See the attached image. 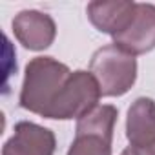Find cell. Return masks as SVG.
Segmentation results:
<instances>
[{"instance_id": "1", "label": "cell", "mask_w": 155, "mask_h": 155, "mask_svg": "<svg viewBox=\"0 0 155 155\" xmlns=\"http://www.w3.org/2000/svg\"><path fill=\"white\" fill-rule=\"evenodd\" d=\"M101 97L90 71H71L53 57H35L26 66L18 104L44 119L79 120L99 106Z\"/></svg>"}, {"instance_id": "2", "label": "cell", "mask_w": 155, "mask_h": 155, "mask_svg": "<svg viewBox=\"0 0 155 155\" xmlns=\"http://www.w3.org/2000/svg\"><path fill=\"white\" fill-rule=\"evenodd\" d=\"M90 71L99 82L102 97H122L137 81V58L115 44H108L93 53Z\"/></svg>"}, {"instance_id": "3", "label": "cell", "mask_w": 155, "mask_h": 155, "mask_svg": "<svg viewBox=\"0 0 155 155\" xmlns=\"http://www.w3.org/2000/svg\"><path fill=\"white\" fill-rule=\"evenodd\" d=\"M117 117L119 110L111 104L97 106L81 117L68 155H111Z\"/></svg>"}, {"instance_id": "4", "label": "cell", "mask_w": 155, "mask_h": 155, "mask_svg": "<svg viewBox=\"0 0 155 155\" xmlns=\"http://www.w3.org/2000/svg\"><path fill=\"white\" fill-rule=\"evenodd\" d=\"M126 139L130 146L120 155H155V101L139 97L126 115Z\"/></svg>"}, {"instance_id": "5", "label": "cell", "mask_w": 155, "mask_h": 155, "mask_svg": "<svg viewBox=\"0 0 155 155\" xmlns=\"http://www.w3.org/2000/svg\"><path fill=\"white\" fill-rule=\"evenodd\" d=\"M113 44L133 57L155 49V6L137 2L131 22L122 33L113 37Z\"/></svg>"}, {"instance_id": "6", "label": "cell", "mask_w": 155, "mask_h": 155, "mask_svg": "<svg viewBox=\"0 0 155 155\" xmlns=\"http://www.w3.org/2000/svg\"><path fill=\"white\" fill-rule=\"evenodd\" d=\"M15 38L29 51H44L48 49L57 37L55 20L42 11L24 9L15 15L11 22Z\"/></svg>"}, {"instance_id": "7", "label": "cell", "mask_w": 155, "mask_h": 155, "mask_svg": "<svg viewBox=\"0 0 155 155\" xmlns=\"http://www.w3.org/2000/svg\"><path fill=\"white\" fill-rule=\"evenodd\" d=\"M57 150V137L49 128L20 120L15 131L2 148V155H53Z\"/></svg>"}, {"instance_id": "8", "label": "cell", "mask_w": 155, "mask_h": 155, "mask_svg": "<svg viewBox=\"0 0 155 155\" xmlns=\"http://www.w3.org/2000/svg\"><path fill=\"white\" fill-rule=\"evenodd\" d=\"M135 8L137 2H128V0L90 2L86 8V15L97 31L106 33L113 38L128 28L135 15Z\"/></svg>"}]
</instances>
